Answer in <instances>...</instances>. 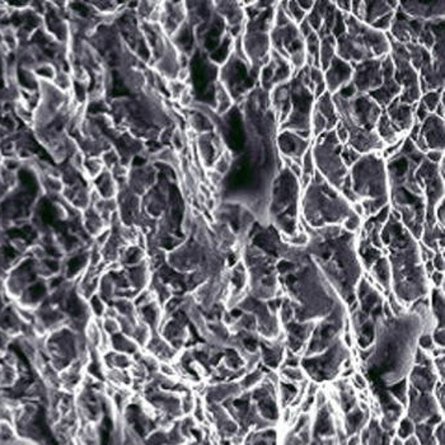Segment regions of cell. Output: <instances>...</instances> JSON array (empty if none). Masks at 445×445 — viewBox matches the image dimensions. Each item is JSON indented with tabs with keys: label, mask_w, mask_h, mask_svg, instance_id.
<instances>
[{
	"label": "cell",
	"mask_w": 445,
	"mask_h": 445,
	"mask_svg": "<svg viewBox=\"0 0 445 445\" xmlns=\"http://www.w3.org/2000/svg\"><path fill=\"white\" fill-rule=\"evenodd\" d=\"M363 420H364V415L361 414L360 411L355 410L353 414L349 415V417H347V429H349V433H355L359 427L363 425Z\"/></svg>",
	"instance_id": "cell-8"
},
{
	"label": "cell",
	"mask_w": 445,
	"mask_h": 445,
	"mask_svg": "<svg viewBox=\"0 0 445 445\" xmlns=\"http://www.w3.org/2000/svg\"><path fill=\"white\" fill-rule=\"evenodd\" d=\"M415 432V425L412 421L410 419H405L400 424V429H398V434H400V439H407L410 436H412V434Z\"/></svg>",
	"instance_id": "cell-9"
},
{
	"label": "cell",
	"mask_w": 445,
	"mask_h": 445,
	"mask_svg": "<svg viewBox=\"0 0 445 445\" xmlns=\"http://www.w3.org/2000/svg\"><path fill=\"white\" fill-rule=\"evenodd\" d=\"M398 9L402 14L411 19H419L424 22H432L444 19V1L421 3V1H405L398 3Z\"/></svg>",
	"instance_id": "cell-4"
},
{
	"label": "cell",
	"mask_w": 445,
	"mask_h": 445,
	"mask_svg": "<svg viewBox=\"0 0 445 445\" xmlns=\"http://www.w3.org/2000/svg\"><path fill=\"white\" fill-rule=\"evenodd\" d=\"M414 383L416 384V388L427 393L434 383L433 376L427 369L419 368L417 371H415Z\"/></svg>",
	"instance_id": "cell-7"
},
{
	"label": "cell",
	"mask_w": 445,
	"mask_h": 445,
	"mask_svg": "<svg viewBox=\"0 0 445 445\" xmlns=\"http://www.w3.org/2000/svg\"><path fill=\"white\" fill-rule=\"evenodd\" d=\"M420 329L419 315L385 322L369 360V371L385 383L398 382L407 371Z\"/></svg>",
	"instance_id": "cell-1"
},
{
	"label": "cell",
	"mask_w": 445,
	"mask_h": 445,
	"mask_svg": "<svg viewBox=\"0 0 445 445\" xmlns=\"http://www.w3.org/2000/svg\"><path fill=\"white\" fill-rule=\"evenodd\" d=\"M353 75V65L334 56V60L331 62L327 70L325 72L326 91L331 96L341 93L344 88L347 87L351 83Z\"/></svg>",
	"instance_id": "cell-3"
},
{
	"label": "cell",
	"mask_w": 445,
	"mask_h": 445,
	"mask_svg": "<svg viewBox=\"0 0 445 445\" xmlns=\"http://www.w3.org/2000/svg\"><path fill=\"white\" fill-rule=\"evenodd\" d=\"M385 59V57H384ZM368 60L354 65L353 81L356 93L371 94L383 84V60Z\"/></svg>",
	"instance_id": "cell-2"
},
{
	"label": "cell",
	"mask_w": 445,
	"mask_h": 445,
	"mask_svg": "<svg viewBox=\"0 0 445 445\" xmlns=\"http://www.w3.org/2000/svg\"><path fill=\"white\" fill-rule=\"evenodd\" d=\"M438 415V403L427 393L415 398L410 407V420L421 424Z\"/></svg>",
	"instance_id": "cell-5"
},
{
	"label": "cell",
	"mask_w": 445,
	"mask_h": 445,
	"mask_svg": "<svg viewBox=\"0 0 445 445\" xmlns=\"http://www.w3.org/2000/svg\"><path fill=\"white\" fill-rule=\"evenodd\" d=\"M364 435H366L365 445H388V436L384 433L383 429L378 427L376 422L371 424L368 430H365Z\"/></svg>",
	"instance_id": "cell-6"
}]
</instances>
